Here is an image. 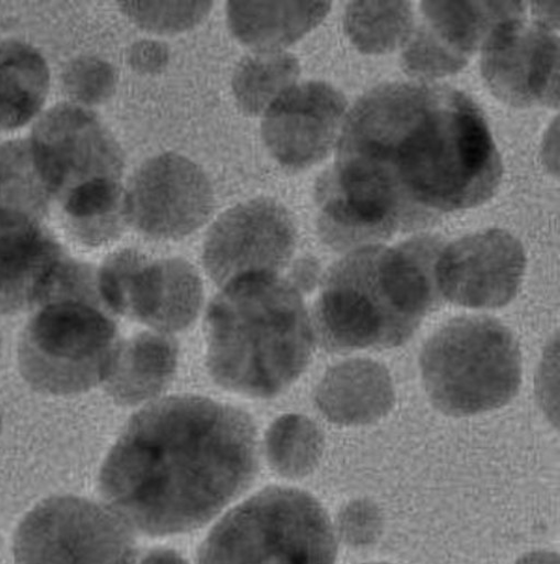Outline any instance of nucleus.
<instances>
[{
	"label": "nucleus",
	"mask_w": 560,
	"mask_h": 564,
	"mask_svg": "<svg viewBox=\"0 0 560 564\" xmlns=\"http://www.w3.org/2000/svg\"><path fill=\"white\" fill-rule=\"evenodd\" d=\"M336 163L319 177L337 217L380 241L486 202L502 161L483 112L440 85L388 83L347 113Z\"/></svg>",
	"instance_id": "obj_1"
},
{
	"label": "nucleus",
	"mask_w": 560,
	"mask_h": 564,
	"mask_svg": "<svg viewBox=\"0 0 560 564\" xmlns=\"http://www.w3.org/2000/svg\"><path fill=\"white\" fill-rule=\"evenodd\" d=\"M256 470V432L245 412L173 395L129 420L102 464L99 489L131 530L168 535L207 523L248 489Z\"/></svg>",
	"instance_id": "obj_2"
},
{
	"label": "nucleus",
	"mask_w": 560,
	"mask_h": 564,
	"mask_svg": "<svg viewBox=\"0 0 560 564\" xmlns=\"http://www.w3.org/2000/svg\"><path fill=\"white\" fill-rule=\"evenodd\" d=\"M443 242L416 236L397 246L350 250L325 274L311 318L328 351L400 346L444 302L436 281Z\"/></svg>",
	"instance_id": "obj_3"
},
{
	"label": "nucleus",
	"mask_w": 560,
	"mask_h": 564,
	"mask_svg": "<svg viewBox=\"0 0 560 564\" xmlns=\"http://www.w3.org/2000/svg\"><path fill=\"white\" fill-rule=\"evenodd\" d=\"M207 366L227 390L267 399L307 367L311 318L300 292L277 274L238 278L222 286L206 317Z\"/></svg>",
	"instance_id": "obj_4"
},
{
	"label": "nucleus",
	"mask_w": 560,
	"mask_h": 564,
	"mask_svg": "<svg viewBox=\"0 0 560 564\" xmlns=\"http://www.w3.org/2000/svg\"><path fill=\"white\" fill-rule=\"evenodd\" d=\"M19 341V368L36 391L85 392L105 382L121 341L102 302L97 271L67 257L32 307Z\"/></svg>",
	"instance_id": "obj_5"
},
{
	"label": "nucleus",
	"mask_w": 560,
	"mask_h": 564,
	"mask_svg": "<svg viewBox=\"0 0 560 564\" xmlns=\"http://www.w3.org/2000/svg\"><path fill=\"white\" fill-rule=\"evenodd\" d=\"M419 367L431 403L452 416L505 405L521 381L516 338L498 319L486 315L448 322L424 345Z\"/></svg>",
	"instance_id": "obj_6"
},
{
	"label": "nucleus",
	"mask_w": 560,
	"mask_h": 564,
	"mask_svg": "<svg viewBox=\"0 0 560 564\" xmlns=\"http://www.w3.org/2000/svg\"><path fill=\"white\" fill-rule=\"evenodd\" d=\"M336 554L332 524L316 498L267 487L215 524L197 564H334Z\"/></svg>",
	"instance_id": "obj_7"
},
{
	"label": "nucleus",
	"mask_w": 560,
	"mask_h": 564,
	"mask_svg": "<svg viewBox=\"0 0 560 564\" xmlns=\"http://www.w3.org/2000/svg\"><path fill=\"white\" fill-rule=\"evenodd\" d=\"M515 1L481 46V72L491 91L516 107L558 105V6Z\"/></svg>",
	"instance_id": "obj_8"
},
{
	"label": "nucleus",
	"mask_w": 560,
	"mask_h": 564,
	"mask_svg": "<svg viewBox=\"0 0 560 564\" xmlns=\"http://www.w3.org/2000/svg\"><path fill=\"white\" fill-rule=\"evenodd\" d=\"M15 564H134L132 530L106 505L55 496L36 505L14 536Z\"/></svg>",
	"instance_id": "obj_9"
},
{
	"label": "nucleus",
	"mask_w": 560,
	"mask_h": 564,
	"mask_svg": "<svg viewBox=\"0 0 560 564\" xmlns=\"http://www.w3.org/2000/svg\"><path fill=\"white\" fill-rule=\"evenodd\" d=\"M100 297L113 315L169 334L188 327L202 303L196 269L180 258L151 260L136 249L110 254L97 271Z\"/></svg>",
	"instance_id": "obj_10"
},
{
	"label": "nucleus",
	"mask_w": 560,
	"mask_h": 564,
	"mask_svg": "<svg viewBox=\"0 0 560 564\" xmlns=\"http://www.w3.org/2000/svg\"><path fill=\"white\" fill-rule=\"evenodd\" d=\"M29 147L46 192L61 203L92 182L119 180L123 171V154L113 135L79 106L50 109L34 127Z\"/></svg>",
	"instance_id": "obj_11"
},
{
	"label": "nucleus",
	"mask_w": 560,
	"mask_h": 564,
	"mask_svg": "<svg viewBox=\"0 0 560 564\" xmlns=\"http://www.w3.org/2000/svg\"><path fill=\"white\" fill-rule=\"evenodd\" d=\"M296 228L276 200L257 197L240 203L210 227L202 247L208 275L219 285L250 274H277L290 260Z\"/></svg>",
	"instance_id": "obj_12"
},
{
	"label": "nucleus",
	"mask_w": 560,
	"mask_h": 564,
	"mask_svg": "<svg viewBox=\"0 0 560 564\" xmlns=\"http://www.w3.org/2000/svg\"><path fill=\"white\" fill-rule=\"evenodd\" d=\"M124 192L128 221L154 239L191 234L209 218L215 203L206 173L176 153L146 160Z\"/></svg>",
	"instance_id": "obj_13"
},
{
	"label": "nucleus",
	"mask_w": 560,
	"mask_h": 564,
	"mask_svg": "<svg viewBox=\"0 0 560 564\" xmlns=\"http://www.w3.org/2000/svg\"><path fill=\"white\" fill-rule=\"evenodd\" d=\"M526 265L519 241L488 229L443 246L436 262L442 299L469 307H497L516 294Z\"/></svg>",
	"instance_id": "obj_14"
},
{
	"label": "nucleus",
	"mask_w": 560,
	"mask_h": 564,
	"mask_svg": "<svg viewBox=\"0 0 560 564\" xmlns=\"http://www.w3.org/2000/svg\"><path fill=\"white\" fill-rule=\"evenodd\" d=\"M344 96L328 83L308 80L284 91L264 112L262 138L283 166L301 170L321 161L339 138Z\"/></svg>",
	"instance_id": "obj_15"
},
{
	"label": "nucleus",
	"mask_w": 560,
	"mask_h": 564,
	"mask_svg": "<svg viewBox=\"0 0 560 564\" xmlns=\"http://www.w3.org/2000/svg\"><path fill=\"white\" fill-rule=\"evenodd\" d=\"M514 2L422 1L421 21L404 44V69L424 78L460 70Z\"/></svg>",
	"instance_id": "obj_16"
},
{
	"label": "nucleus",
	"mask_w": 560,
	"mask_h": 564,
	"mask_svg": "<svg viewBox=\"0 0 560 564\" xmlns=\"http://www.w3.org/2000/svg\"><path fill=\"white\" fill-rule=\"evenodd\" d=\"M67 257L39 217L0 209V314L32 308Z\"/></svg>",
	"instance_id": "obj_17"
},
{
	"label": "nucleus",
	"mask_w": 560,
	"mask_h": 564,
	"mask_svg": "<svg viewBox=\"0 0 560 564\" xmlns=\"http://www.w3.org/2000/svg\"><path fill=\"white\" fill-rule=\"evenodd\" d=\"M177 366V345L166 333L146 330L121 341L105 387L123 405L153 399L171 382Z\"/></svg>",
	"instance_id": "obj_18"
},
{
	"label": "nucleus",
	"mask_w": 560,
	"mask_h": 564,
	"mask_svg": "<svg viewBox=\"0 0 560 564\" xmlns=\"http://www.w3.org/2000/svg\"><path fill=\"white\" fill-rule=\"evenodd\" d=\"M331 7L327 1H230L231 33L255 51H281L317 26Z\"/></svg>",
	"instance_id": "obj_19"
},
{
	"label": "nucleus",
	"mask_w": 560,
	"mask_h": 564,
	"mask_svg": "<svg viewBox=\"0 0 560 564\" xmlns=\"http://www.w3.org/2000/svg\"><path fill=\"white\" fill-rule=\"evenodd\" d=\"M48 87V67L34 47L0 41V131L30 121L42 108Z\"/></svg>",
	"instance_id": "obj_20"
},
{
	"label": "nucleus",
	"mask_w": 560,
	"mask_h": 564,
	"mask_svg": "<svg viewBox=\"0 0 560 564\" xmlns=\"http://www.w3.org/2000/svg\"><path fill=\"white\" fill-rule=\"evenodd\" d=\"M299 75L297 58L281 51H254L237 65L232 90L240 109L250 116L265 110L288 88Z\"/></svg>",
	"instance_id": "obj_21"
},
{
	"label": "nucleus",
	"mask_w": 560,
	"mask_h": 564,
	"mask_svg": "<svg viewBox=\"0 0 560 564\" xmlns=\"http://www.w3.org/2000/svg\"><path fill=\"white\" fill-rule=\"evenodd\" d=\"M408 1H353L343 24L352 44L366 54H382L404 44L414 28Z\"/></svg>",
	"instance_id": "obj_22"
},
{
	"label": "nucleus",
	"mask_w": 560,
	"mask_h": 564,
	"mask_svg": "<svg viewBox=\"0 0 560 564\" xmlns=\"http://www.w3.org/2000/svg\"><path fill=\"white\" fill-rule=\"evenodd\" d=\"M323 446L318 426L300 414L277 417L264 436V452L273 470L286 478H300L317 466Z\"/></svg>",
	"instance_id": "obj_23"
},
{
	"label": "nucleus",
	"mask_w": 560,
	"mask_h": 564,
	"mask_svg": "<svg viewBox=\"0 0 560 564\" xmlns=\"http://www.w3.org/2000/svg\"><path fill=\"white\" fill-rule=\"evenodd\" d=\"M29 142L0 145V209L41 216L48 200Z\"/></svg>",
	"instance_id": "obj_24"
},
{
	"label": "nucleus",
	"mask_w": 560,
	"mask_h": 564,
	"mask_svg": "<svg viewBox=\"0 0 560 564\" xmlns=\"http://www.w3.org/2000/svg\"><path fill=\"white\" fill-rule=\"evenodd\" d=\"M120 10L134 24L154 33H178L201 22L211 9L209 1H124Z\"/></svg>",
	"instance_id": "obj_25"
},
{
	"label": "nucleus",
	"mask_w": 560,
	"mask_h": 564,
	"mask_svg": "<svg viewBox=\"0 0 560 564\" xmlns=\"http://www.w3.org/2000/svg\"><path fill=\"white\" fill-rule=\"evenodd\" d=\"M64 88L77 102L98 105L108 100L117 86V73L111 64L81 56L68 64L63 75Z\"/></svg>",
	"instance_id": "obj_26"
},
{
	"label": "nucleus",
	"mask_w": 560,
	"mask_h": 564,
	"mask_svg": "<svg viewBox=\"0 0 560 564\" xmlns=\"http://www.w3.org/2000/svg\"><path fill=\"white\" fill-rule=\"evenodd\" d=\"M169 59V50L165 43L142 40L134 43L128 53L131 67L141 74H156L165 68Z\"/></svg>",
	"instance_id": "obj_27"
},
{
	"label": "nucleus",
	"mask_w": 560,
	"mask_h": 564,
	"mask_svg": "<svg viewBox=\"0 0 560 564\" xmlns=\"http://www.w3.org/2000/svg\"><path fill=\"white\" fill-rule=\"evenodd\" d=\"M318 276V265L309 258L300 259L293 267L289 282L299 292L307 291L312 288Z\"/></svg>",
	"instance_id": "obj_28"
},
{
	"label": "nucleus",
	"mask_w": 560,
	"mask_h": 564,
	"mask_svg": "<svg viewBox=\"0 0 560 564\" xmlns=\"http://www.w3.org/2000/svg\"><path fill=\"white\" fill-rule=\"evenodd\" d=\"M134 564H188L175 550L155 547L138 553Z\"/></svg>",
	"instance_id": "obj_29"
},
{
	"label": "nucleus",
	"mask_w": 560,
	"mask_h": 564,
	"mask_svg": "<svg viewBox=\"0 0 560 564\" xmlns=\"http://www.w3.org/2000/svg\"><path fill=\"white\" fill-rule=\"evenodd\" d=\"M516 564H559L557 553L539 551L523 556Z\"/></svg>",
	"instance_id": "obj_30"
},
{
	"label": "nucleus",
	"mask_w": 560,
	"mask_h": 564,
	"mask_svg": "<svg viewBox=\"0 0 560 564\" xmlns=\"http://www.w3.org/2000/svg\"><path fill=\"white\" fill-rule=\"evenodd\" d=\"M365 564H389V563H365Z\"/></svg>",
	"instance_id": "obj_31"
},
{
	"label": "nucleus",
	"mask_w": 560,
	"mask_h": 564,
	"mask_svg": "<svg viewBox=\"0 0 560 564\" xmlns=\"http://www.w3.org/2000/svg\"><path fill=\"white\" fill-rule=\"evenodd\" d=\"M0 426H1V411H0Z\"/></svg>",
	"instance_id": "obj_32"
}]
</instances>
